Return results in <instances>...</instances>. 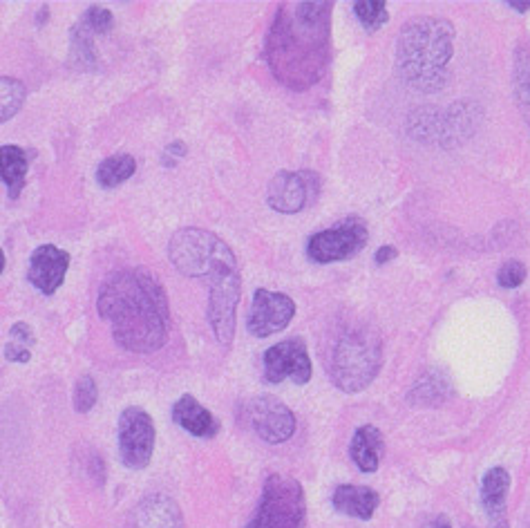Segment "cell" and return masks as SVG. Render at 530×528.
<instances>
[{
  "label": "cell",
  "instance_id": "1",
  "mask_svg": "<svg viewBox=\"0 0 530 528\" xmlns=\"http://www.w3.org/2000/svg\"><path fill=\"white\" fill-rule=\"evenodd\" d=\"M331 12L334 3H285L269 27L264 56L269 70L293 92L314 88L331 61Z\"/></svg>",
  "mask_w": 530,
  "mask_h": 528
},
{
  "label": "cell",
  "instance_id": "2",
  "mask_svg": "<svg viewBox=\"0 0 530 528\" xmlns=\"http://www.w3.org/2000/svg\"><path fill=\"white\" fill-rule=\"evenodd\" d=\"M97 309L126 352L153 354L168 343V296L153 271L135 267L110 273L99 289Z\"/></svg>",
  "mask_w": 530,
  "mask_h": 528
},
{
  "label": "cell",
  "instance_id": "3",
  "mask_svg": "<svg viewBox=\"0 0 530 528\" xmlns=\"http://www.w3.org/2000/svg\"><path fill=\"white\" fill-rule=\"evenodd\" d=\"M454 54V25L448 18L414 16L396 39V72L416 92L446 88Z\"/></svg>",
  "mask_w": 530,
  "mask_h": 528
},
{
  "label": "cell",
  "instance_id": "4",
  "mask_svg": "<svg viewBox=\"0 0 530 528\" xmlns=\"http://www.w3.org/2000/svg\"><path fill=\"white\" fill-rule=\"evenodd\" d=\"M383 363V343L376 329L352 323L338 329L329 350V374L338 390L347 394L363 392L372 385Z\"/></svg>",
  "mask_w": 530,
  "mask_h": 528
},
{
  "label": "cell",
  "instance_id": "5",
  "mask_svg": "<svg viewBox=\"0 0 530 528\" xmlns=\"http://www.w3.org/2000/svg\"><path fill=\"white\" fill-rule=\"evenodd\" d=\"M168 258L173 267L188 278L206 280L217 269L238 264V258L220 235L206 229H179L168 242Z\"/></svg>",
  "mask_w": 530,
  "mask_h": 528
},
{
  "label": "cell",
  "instance_id": "6",
  "mask_svg": "<svg viewBox=\"0 0 530 528\" xmlns=\"http://www.w3.org/2000/svg\"><path fill=\"white\" fill-rule=\"evenodd\" d=\"M305 511L302 486L293 477L273 473L264 482L260 506L246 528H302Z\"/></svg>",
  "mask_w": 530,
  "mask_h": 528
},
{
  "label": "cell",
  "instance_id": "7",
  "mask_svg": "<svg viewBox=\"0 0 530 528\" xmlns=\"http://www.w3.org/2000/svg\"><path fill=\"white\" fill-rule=\"evenodd\" d=\"M367 240V224L361 218H347L338 222L334 229H325L311 235L307 244V256L318 264L343 262L354 258L356 253H361Z\"/></svg>",
  "mask_w": 530,
  "mask_h": 528
},
{
  "label": "cell",
  "instance_id": "8",
  "mask_svg": "<svg viewBox=\"0 0 530 528\" xmlns=\"http://www.w3.org/2000/svg\"><path fill=\"white\" fill-rule=\"evenodd\" d=\"M153 417L137 405H130L119 417V455L123 466L130 470L148 468L155 452Z\"/></svg>",
  "mask_w": 530,
  "mask_h": 528
},
{
  "label": "cell",
  "instance_id": "9",
  "mask_svg": "<svg viewBox=\"0 0 530 528\" xmlns=\"http://www.w3.org/2000/svg\"><path fill=\"white\" fill-rule=\"evenodd\" d=\"M242 419L255 435L267 443H285L296 432V414L276 396L262 394L242 405Z\"/></svg>",
  "mask_w": 530,
  "mask_h": 528
},
{
  "label": "cell",
  "instance_id": "10",
  "mask_svg": "<svg viewBox=\"0 0 530 528\" xmlns=\"http://www.w3.org/2000/svg\"><path fill=\"white\" fill-rule=\"evenodd\" d=\"M314 374L307 345L302 338H287L264 352V379L269 383L293 381L296 385H307Z\"/></svg>",
  "mask_w": 530,
  "mask_h": 528
},
{
  "label": "cell",
  "instance_id": "11",
  "mask_svg": "<svg viewBox=\"0 0 530 528\" xmlns=\"http://www.w3.org/2000/svg\"><path fill=\"white\" fill-rule=\"evenodd\" d=\"M320 179L311 171H280L269 182L267 188V202L273 211L293 215L316 200Z\"/></svg>",
  "mask_w": 530,
  "mask_h": 528
},
{
  "label": "cell",
  "instance_id": "12",
  "mask_svg": "<svg viewBox=\"0 0 530 528\" xmlns=\"http://www.w3.org/2000/svg\"><path fill=\"white\" fill-rule=\"evenodd\" d=\"M293 316H296V303L287 294L258 289L253 294L249 316H246V329L255 338H269L287 329Z\"/></svg>",
  "mask_w": 530,
  "mask_h": 528
},
{
  "label": "cell",
  "instance_id": "13",
  "mask_svg": "<svg viewBox=\"0 0 530 528\" xmlns=\"http://www.w3.org/2000/svg\"><path fill=\"white\" fill-rule=\"evenodd\" d=\"M70 267V253L63 251L54 244H43L36 249L30 258V269H27V278L32 285L45 296H52L56 289L63 285L65 273Z\"/></svg>",
  "mask_w": 530,
  "mask_h": 528
},
{
  "label": "cell",
  "instance_id": "14",
  "mask_svg": "<svg viewBox=\"0 0 530 528\" xmlns=\"http://www.w3.org/2000/svg\"><path fill=\"white\" fill-rule=\"evenodd\" d=\"M128 528H184V515L173 497L148 495L132 508Z\"/></svg>",
  "mask_w": 530,
  "mask_h": 528
},
{
  "label": "cell",
  "instance_id": "15",
  "mask_svg": "<svg viewBox=\"0 0 530 528\" xmlns=\"http://www.w3.org/2000/svg\"><path fill=\"white\" fill-rule=\"evenodd\" d=\"M510 473L506 468H490L481 479V504L492 528H508Z\"/></svg>",
  "mask_w": 530,
  "mask_h": 528
},
{
  "label": "cell",
  "instance_id": "16",
  "mask_svg": "<svg viewBox=\"0 0 530 528\" xmlns=\"http://www.w3.org/2000/svg\"><path fill=\"white\" fill-rule=\"evenodd\" d=\"M173 419L179 428L191 432L193 437L211 439L220 432V423L213 417L211 410H206L204 405L191 394L179 396L173 405Z\"/></svg>",
  "mask_w": 530,
  "mask_h": 528
},
{
  "label": "cell",
  "instance_id": "17",
  "mask_svg": "<svg viewBox=\"0 0 530 528\" xmlns=\"http://www.w3.org/2000/svg\"><path fill=\"white\" fill-rule=\"evenodd\" d=\"M381 497L369 486H338L331 495V504L338 513L356 517V520H372Z\"/></svg>",
  "mask_w": 530,
  "mask_h": 528
},
{
  "label": "cell",
  "instance_id": "18",
  "mask_svg": "<svg viewBox=\"0 0 530 528\" xmlns=\"http://www.w3.org/2000/svg\"><path fill=\"white\" fill-rule=\"evenodd\" d=\"M383 435L376 426H361L352 437V446H349V455H352L354 464L363 470V473L372 475L381 466V452H383Z\"/></svg>",
  "mask_w": 530,
  "mask_h": 528
},
{
  "label": "cell",
  "instance_id": "19",
  "mask_svg": "<svg viewBox=\"0 0 530 528\" xmlns=\"http://www.w3.org/2000/svg\"><path fill=\"white\" fill-rule=\"evenodd\" d=\"M27 171H30V155L21 146L0 148V182L7 186L9 200H16L23 193Z\"/></svg>",
  "mask_w": 530,
  "mask_h": 528
},
{
  "label": "cell",
  "instance_id": "20",
  "mask_svg": "<svg viewBox=\"0 0 530 528\" xmlns=\"http://www.w3.org/2000/svg\"><path fill=\"white\" fill-rule=\"evenodd\" d=\"M513 92L517 108L530 128V39L519 43L513 56Z\"/></svg>",
  "mask_w": 530,
  "mask_h": 528
},
{
  "label": "cell",
  "instance_id": "21",
  "mask_svg": "<svg viewBox=\"0 0 530 528\" xmlns=\"http://www.w3.org/2000/svg\"><path fill=\"white\" fill-rule=\"evenodd\" d=\"M99 52L94 45V34L77 23L70 30V65L81 72H94L99 68Z\"/></svg>",
  "mask_w": 530,
  "mask_h": 528
},
{
  "label": "cell",
  "instance_id": "22",
  "mask_svg": "<svg viewBox=\"0 0 530 528\" xmlns=\"http://www.w3.org/2000/svg\"><path fill=\"white\" fill-rule=\"evenodd\" d=\"M137 173L135 157L128 153H117L108 159H103L97 168V182L103 188H117L123 182Z\"/></svg>",
  "mask_w": 530,
  "mask_h": 528
},
{
  "label": "cell",
  "instance_id": "23",
  "mask_svg": "<svg viewBox=\"0 0 530 528\" xmlns=\"http://www.w3.org/2000/svg\"><path fill=\"white\" fill-rule=\"evenodd\" d=\"M27 88L14 77H0V124L14 119L25 106Z\"/></svg>",
  "mask_w": 530,
  "mask_h": 528
},
{
  "label": "cell",
  "instance_id": "24",
  "mask_svg": "<svg viewBox=\"0 0 530 528\" xmlns=\"http://www.w3.org/2000/svg\"><path fill=\"white\" fill-rule=\"evenodd\" d=\"M450 383L443 381L437 372H430L423 376V381H419L414 385V390L410 392V399L412 403H421V405H428V403H443L446 396H450Z\"/></svg>",
  "mask_w": 530,
  "mask_h": 528
},
{
  "label": "cell",
  "instance_id": "25",
  "mask_svg": "<svg viewBox=\"0 0 530 528\" xmlns=\"http://www.w3.org/2000/svg\"><path fill=\"white\" fill-rule=\"evenodd\" d=\"M352 7L367 32L381 30V27L390 21V12H387V5L383 0H358Z\"/></svg>",
  "mask_w": 530,
  "mask_h": 528
},
{
  "label": "cell",
  "instance_id": "26",
  "mask_svg": "<svg viewBox=\"0 0 530 528\" xmlns=\"http://www.w3.org/2000/svg\"><path fill=\"white\" fill-rule=\"evenodd\" d=\"M97 399H99L97 381H94L90 374L79 376L77 385H74V394H72L74 410H77L79 414L90 412L94 408V405H97Z\"/></svg>",
  "mask_w": 530,
  "mask_h": 528
},
{
  "label": "cell",
  "instance_id": "27",
  "mask_svg": "<svg viewBox=\"0 0 530 528\" xmlns=\"http://www.w3.org/2000/svg\"><path fill=\"white\" fill-rule=\"evenodd\" d=\"M112 21H115V18H112V12L108 7H103V5H92L85 9V14L81 16V25L85 27V30L92 32L94 36L97 34H106L110 32V27H112Z\"/></svg>",
  "mask_w": 530,
  "mask_h": 528
},
{
  "label": "cell",
  "instance_id": "28",
  "mask_svg": "<svg viewBox=\"0 0 530 528\" xmlns=\"http://www.w3.org/2000/svg\"><path fill=\"white\" fill-rule=\"evenodd\" d=\"M528 276L526 264L519 260H508L506 264H501V269L497 271V282L499 287L504 289H515L519 285H524V280Z\"/></svg>",
  "mask_w": 530,
  "mask_h": 528
},
{
  "label": "cell",
  "instance_id": "29",
  "mask_svg": "<svg viewBox=\"0 0 530 528\" xmlns=\"http://www.w3.org/2000/svg\"><path fill=\"white\" fill-rule=\"evenodd\" d=\"M9 343L23 345V347H27V350H32L34 343H36L34 329L27 323H14L12 325V334H9Z\"/></svg>",
  "mask_w": 530,
  "mask_h": 528
},
{
  "label": "cell",
  "instance_id": "30",
  "mask_svg": "<svg viewBox=\"0 0 530 528\" xmlns=\"http://www.w3.org/2000/svg\"><path fill=\"white\" fill-rule=\"evenodd\" d=\"M5 358L9 363H30L32 361V350H27L23 345H16V343H7L5 345Z\"/></svg>",
  "mask_w": 530,
  "mask_h": 528
},
{
  "label": "cell",
  "instance_id": "31",
  "mask_svg": "<svg viewBox=\"0 0 530 528\" xmlns=\"http://www.w3.org/2000/svg\"><path fill=\"white\" fill-rule=\"evenodd\" d=\"M184 155H186V144H184V141H173V144L166 146L162 162H164L166 166L173 168V166L177 164V159H179V157H184Z\"/></svg>",
  "mask_w": 530,
  "mask_h": 528
},
{
  "label": "cell",
  "instance_id": "32",
  "mask_svg": "<svg viewBox=\"0 0 530 528\" xmlns=\"http://www.w3.org/2000/svg\"><path fill=\"white\" fill-rule=\"evenodd\" d=\"M396 258V249L394 247H381L374 253V260L376 264H385V262H392Z\"/></svg>",
  "mask_w": 530,
  "mask_h": 528
},
{
  "label": "cell",
  "instance_id": "33",
  "mask_svg": "<svg viewBox=\"0 0 530 528\" xmlns=\"http://www.w3.org/2000/svg\"><path fill=\"white\" fill-rule=\"evenodd\" d=\"M510 7H513L515 9V12H528V9H530V0H524V3H519V0H510V3H508Z\"/></svg>",
  "mask_w": 530,
  "mask_h": 528
},
{
  "label": "cell",
  "instance_id": "34",
  "mask_svg": "<svg viewBox=\"0 0 530 528\" xmlns=\"http://www.w3.org/2000/svg\"><path fill=\"white\" fill-rule=\"evenodd\" d=\"M430 528H452V524H450V520H448L446 515H441V517H437V520H434L430 524Z\"/></svg>",
  "mask_w": 530,
  "mask_h": 528
},
{
  "label": "cell",
  "instance_id": "35",
  "mask_svg": "<svg viewBox=\"0 0 530 528\" xmlns=\"http://www.w3.org/2000/svg\"><path fill=\"white\" fill-rule=\"evenodd\" d=\"M3 269H5V253L0 249V273H3Z\"/></svg>",
  "mask_w": 530,
  "mask_h": 528
}]
</instances>
